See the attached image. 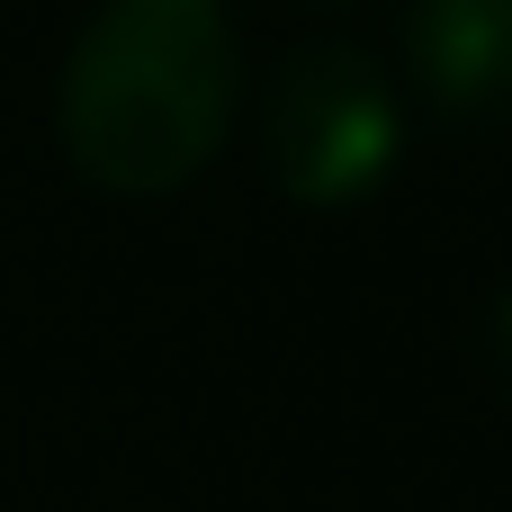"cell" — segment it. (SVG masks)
<instances>
[{
	"label": "cell",
	"mask_w": 512,
	"mask_h": 512,
	"mask_svg": "<svg viewBox=\"0 0 512 512\" xmlns=\"http://www.w3.org/2000/svg\"><path fill=\"white\" fill-rule=\"evenodd\" d=\"M252 135H261V180L288 207L342 216V207H369L396 180V162H405V90L369 45L306 36L261 81Z\"/></svg>",
	"instance_id": "obj_2"
},
{
	"label": "cell",
	"mask_w": 512,
	"mask_h": 512,
	"mask_svg": "<svg viewBox=\"0 0 512 512\" xmlns=\"http://www.w3.org/2000/svg\"><path fill=\"white\" fill-rule=\"evenodd\" d=\"M315 9H351V0H315Z\"/></svg>",
	"instance_id": "obj_5"
},
{
	"label": "cell",
	"mask_w": 512,
	"mask_h": 512,
	"mask_svg": "<svg viewBox=\"0 0 512 512\" xmlns=\"http://www.w3.org/2000/svg\"><path fill=\"white\" fill-rule=\"evenodd\" d=\"M441 126H512V0H414L405 9V81Z\"/></svg>",
	"instance_id": "obj_3"
},
{
	"label": "cell",
	"mask_w": 512,
	"mask_h": 512,
	"mask_svg": "<svg viewBox=\"0 0 512 512\" xmlns=\"http://www.w3.org/2000/svg\"><path fill=\"white\" fill-rule=\"evenodd\" d=\"M243 117L225 0H99L54 72V144L108 198L189 189Z\"/></svg>",
	"instance_id": "obj_1"
},
{
	"label": "cell",
	"mask_w": 512,
	"mask_h": 512,
	"mask_svg": "<svg viewBox=\"0 0 512 512\" xmlns=\"http://www.w3.org/2000/svg\"><path fill=\"white\" fill-rule=\"evenodd\" d=\"M486 369H495V387L512 396V279L495 288V306H486Z\"/></svg>",
	"instance_id": "obj_4"
}]
</instances>
